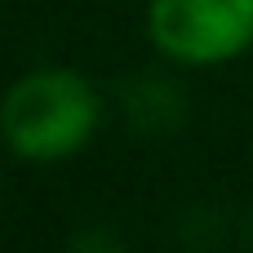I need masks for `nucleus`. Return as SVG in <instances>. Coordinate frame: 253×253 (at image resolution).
<instances>
[{
    "label": "nucleus",
    "mask_w": 253,
    "mask_h": 253,
    "mask_svg": "<svg viewBox=\"0 0 253 253\" xmlns=\"http://www.w3.org/2000/svg\"><path fill=\"white\" fill-rule=\"evenodd\" d=\"M102 129V93L76 67L22 71L0 98V138L27 165H62Z\"/></svg>",
    "instance_id": "nucleus-1"
},
{
    "label": "nucleus",
    "mask_w": 253,
    "mask_h": 253,
    "mask_svg": "<svg viewBox=\"0 0 253 253\" xmlns=\"http://www.w3.org/2000/svg\"><path fill=\"white\" fill-rule=\"evenodd\" d=\"M147 40L173 67H227L253 49V0H147Z\"/></svg>",
    "instance_id": "nucleus-2"
},
{
    "label": "nucleus",
    "mask_w": 253,
    "mask_h": 253,
    "mask_svg": "<svg viewBox=\"0 0 253 253\" xmlns=\"http://www.w3.org/2000/svg\"><path fill=\"white\" fill-rule=\"evenodd\" d=\"M125 111L138 129H169L182 120L187 102H182V89L169 84L165 76H138L125 89Z\"/></svg>",
    "instance_id": "nucleus-3"
},
{
    "label": "nucleus",
    "mask_w": 253,
    "mask_h": 253,
    "mask_svg": "<svg viewBox=\"0 0 253 253\" xmlns=\"http://www.w3.org/2000/svg\"><path fill=\"white\" fill-rule=\"evenodd\" d=\"M67 253H129V249H125V240L111 227H84L80 236H71Z\"/></svg>",
    "instance_id": "nucleus-4"
}]
</instances>
